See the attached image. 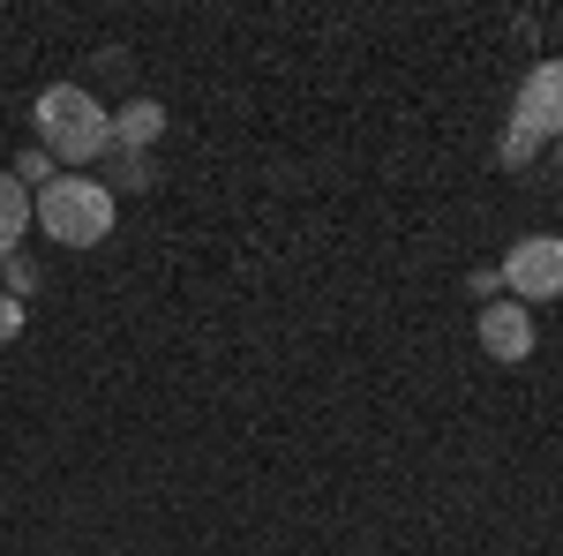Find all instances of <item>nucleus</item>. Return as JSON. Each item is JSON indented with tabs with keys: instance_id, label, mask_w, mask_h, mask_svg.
<instances>
[{
	"instance_id": "nucleus-9",
	"label": "nucleus",
	"mask_w": 563,
	"mask_h": 556,
	"mask_svg": "<svg viewBox=\"0 0 563 556\" xmlns=\"http://www.w3.org/2000/svg\"><path fill=\"white\" fill-rule=\"evenodd\" d=\"M15 339H23V301L0 294V346H15Z\"/></svg>"
},
{
	"instance_id": "nucleus-8",
	"label": "nucleus",
	"mask_w": 563,
	"mask_h": 556,
	"mask_svg": "<svg viewBox=\"0 0 563 556\" xmlns=\"http://www.w3.org/2000/svg\"><path fill=\"white\" fill-rule=\"evenodd\" d=\"M31 286H38V263H31V257H23V249H15V257H8V294L23 301V294H31Z\"/></svg>"
},
{
	"instance_id": "nucleus-5",
	"label": "nucleus",
	"mask_w": 563,
	"mask_h": 556,
	"mask_svg": "<svg viewBox=\"0 0 563 556\" xmlns=\"http://www.w3.org/2000/svg\"><path fill=\"white\" fill-rule=\"evenodd\" d=\"M481 346H488V361H533V308L526 301H488L481 308Z\"/></svg>"
},
{
	"instance_id": "nucleus-12",
	"label": "nucleus",
	"mask_w": 563,
	"mask_h": 556,
	"mask_svg": "<svg viewBox=\"0 0 563 556\" xmlns=\"http://www.w3.org/2000/svg\"><path fill=\"white\" fill-rule=\"evenodd\" d=\"M556 159H563V135H556Z\"/></svg>"
},
{
	"instance_id": "nucleus-10",
	"label": "nucleus",
	"mask_w": 563,
	"mask_h": 556,
	"mask_svg": "<svg viewBox=\"0 0 563 556\" xmlns=\"http://www.w3.org/2000/svg\"><path fill=\"white\" fill-rule=\"evenodd\" d=\"M15 181H53V159H45V151H23V159H15Z\"/></svg>"
},
{
	"instance_id": "nucleus-4",
	"label": "nucleus",
	"mask_w": 563,
	"mask_h": 556,
	"mask_svg": "<svg viewBox=\"0 0 563 556\" xmlns=\"http://www.w3.org/2000/svg\"><path fill=\"white\" fill-rule=\"evenodd\" d=\"M511 135H519V143L563 135V61H533V68H526L519 106H511Z\"/></svg>"
},
{
	"instance_id": "nucleus-7",
	"label": "nucleus",
	"mask_w": 563,
	"mask_h": 556,
	"mask_svg": "<svg viewBox=\"0 0 563 556\" xmlns=\"http://www.w3.org/2000/svg\"><path fill=\"white\" fill-rule=\"evenodd\" d=\"M31 233V196L15 173H0V257H15V241Z\"/></svg>"
},
{
	"instance_id": "nucleus-11",
	"label": "nucleus",
	"mask_w": 563,
	"mask_h": 556,
	"mask_svg": "<svg viewBox=\"0 0 563 556\" xmlns=\"http://www.w3.org/2000/svg\"><path fill=\"white\" fill-rule=\"evenodd\" d=\"M121 173H129V188H151V181H158V173H151V159H135V151L121 159Z\"/></svg>"
},
{
	"instance_id": "nucleus-3",
	"label": "nucleus",
	"mask_w": 563,
	"mask_h": 556,
	"mask_svg": "<svg viewBox=\"0 0 563 556\" xmlns=\"http://www.w3.org/2000/svg\"><path fill=\"white\" fill-rule=\"evenodd\" d=\"M496 271H504V286L519 301H556L563 294V241L556 233H526V241H511V257Z\"/></svg>"
},
{
	"instance_id": "nucleus-1",
	"label": "nucleus",
	"mask_w": 563,
	"mask_h": 556,
	"mask_svg": "<svg viewBox=\"0 0 563 556\" xmlns=\"http://www.w3.org/2000/svg\"><path fill=\"white\" fill-rule=\"evenodd\" d=\"M106 143H113V113H106L84 84L38 90V151L53 166H90Z\"/></svg>"
},
{
	"instance_id": "nucleus-6",
	"label": "nucleus",
	"mask_w": 563,
	"mask_h": 556,
	"mask_svg": "<svg viewBox=\"0 0 563 556\" xmlns=\"http://www.w3.org/2000/svg\"><path fill=\"white\" fill-rule=\"evenodd\" d=\"M166 135V106L158 98H129L121 113H113V143L121 151H143V143H158Z\"/></svg>"
},
{
	"instance_id": "nucleus-2",
	"label": "nucleus",
	"mask_w": 563,
	"mask_h": 556,
	"mask_svg": "<svg viewBox=\"0 0 563 556\" xmlns=\"http://www.w3.org/2000/svg\"><path fill=\"white\" fill-rule=\"evenodd\" d=\"M31 218L45 226V241H60V249H98L113 233V188L84 181V173H53L38 188V204H31Z\"/></svg>"
}]
</instances>
